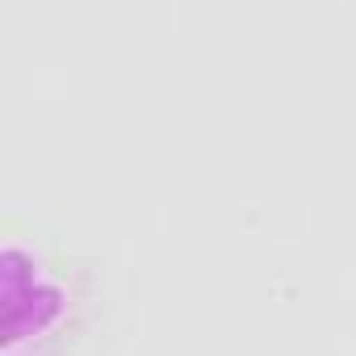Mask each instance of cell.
Masks as SVG:
<instances>
[{"label":"cell","mask_w":356,"mask_h":356,"mask_svg":"<svg viewBox=\"0 0 356 356\" xmlns=\"http://www.w3.org/2000/svg\"><path fill=\"white\" fill-rule=\"evenodd\" d=\"M80 314L84 289L76 268L13 239L5 248V356H63Z\"/></svg>","instance_id":"6da1fadb"}]
</instances>
